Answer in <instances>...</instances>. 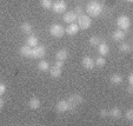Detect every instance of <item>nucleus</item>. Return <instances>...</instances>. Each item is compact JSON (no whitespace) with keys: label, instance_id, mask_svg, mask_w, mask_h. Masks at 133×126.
Wrapping results in <instances>:
<instances>
[{"label":"nucleus","instance_id":"f257e3e1","mask_svg":"<svg viewBox=\"0 0 133 126\" xmlns=\"http://www.w3.org/2000/svg\"><path fill=\"white\" fill-rule=\"evenodd\" d=\"M86 13H87L88 17H99L103 13V6L96 0L90 1L86 6Z\"/></svg>","mask_w":133,"mask_h":126},{"label":"nucleus","instance_id":"f03ea898","mask_svg":"<svg viewBox=\"0 0 133 126\" xmlns=\"http://www.w3.org/2000/svg\"><path fill=\"white\" fill-rule=\"evenodd\" d=\"M77 20H78V26L80 30H87V28H90V26L92 25V19H91V17L86 15L85 13L79 15V17L77 18Z\"/></svg>","mask_w":133,"mask_h":126},{"label":"nucleus","instance_id":"7ed1b4c3","mask_svg":"<svg viewBox=\"0 0 133 126\" xmlns=\"http://www.w3.org/2000/svg\"><path fill=\"white\" fill-rule=\"evenodd\" d=\"M67 101H68V105H70V111H72V110H74L78 105L83 104L84 98L80 94H72V96L68 97Z\"/></svg>","mask_w":133,"mask_h":126},{"label":"nucleus","instance_id":"20e7f679","mask_svg":"<svg viewBox=\"0 0 133 126\" xmlns=\"http://www.w3.org/2000/svg\"><path fill=\"white\" fill-rule=\"evenodd\" d=\"M50 34L54 38H61L65 34V28L59 24H53L50 27Z\"/></svg>","mask_w":133,"mask_h":126},{"label":"nucleus","instance_id":"39448f33","mask_svg":"<svg viewBox=\"0 0 133 126\" xmlns=\"http://www.w3.org/2000/svg\"><path fill=\"white\" fill-rule=\"evenodd\" d=\"M117 25H118L119 30L127 31L131 26V19L127 15H120V17L117 19Z\"/></svg>","mask_w":133,"mask_h":126},{"label":"nucleus","instance_id":"423d86ee","mask_svg":"<svg viewBox=\"0 0 133 126\" xmlns=\"http://www.w3.org/2000/svg\"><path fill=\"white\" fill-rule=\"evenodd\" d=\"M46 53V48L43 45H37L35 47H32V52H31V58L33 59H40L44 58Z\"/></svg>","mask_w":133,"mask_h":126},{"label":"nucleus","instance_id":"0eeeda50","mask_svg":"<svg viewBox=\"0 0 133 126\" xmlns=\"http://www.w3.org/2000/svg\"><path fill=\"white\" fill-rule=\"evenodd\" d=\"M52 10L54 13H64L67 10V4H66L65 0H57L54 4H52Z\"/></svg>","mask_w":133,"mask_h":126},{"label":"nucleus","instance_id":"6e6552de","mask_svg":"<svg viewBox=\"0 0 133 126\" xmlns=\"http://www.w3.org/2000/svg\"><path fill=\"white\" fill-rule=\"evenodd\" d=\"M77 14H75V12L74 11H68L67 13H65L64 14V21L65 23H67V24H72V23H74L75 20H77Z\"/></svg>","mask_w":133,"mask_h":126},{"label":"nucleus","instance_id":"1a4fd4ad","mask_svg":"<svg viewBox=\"0 0 133 126\" xmlns=\"http://www.w3.org/2000/svg\"><path fill=\"white\" fill-rule=\"evenodd\" d=\"M57 111L63 113V112H66V111H70V105H68V101L67 100H60L57 106H55Z\"/></svg>","mask_w":133,"mask_h":126},{"label":"nucleus","instance_id":"9d476101","mask_svg":"<svg viewBox=\"0 0 133 126\" xmlns=\"http://www.w3.org/2000/svg\"><path fill=\"white\" fill-rule=\"evenodd\" d=\"M80 31V28H79V26H78V24H74V23H72V24H70V25L67 26V28L65 30V32L67 33L68 35H75L77 33Z\"/></svg>","mask_w":133,"mask_h":126},{"label":"nucleus","instance_id":"9b49d317","mask_svg":"<svg viewBox=\"0 0 133 126\" xmlns=\"http://www.w3.org/2000/svg\"><path fill=\"white\" fill-rule=\"evenodd\" d=\"M83 66L84 68H86V70H92V68H94V66H96V64H94V60H93L91 57H85V58L83 59Z\"/></svg>","mask_w":133,"mask_h":126},{"label":"nucleus","instance_id":"f8f14e48","mask_svg":"<svg viewBox=\"0 0 133 126\" xmlns=\"http://www.w3.org/2000/svg\"><path fill=\"white\" fill-rule=\"evenodd\" d=\"M98 52H99V54L100 56H103V57H106L108 54V52H110V47H108V45L106 43H100L98 46Z\"/></svg>","mask_w":133,"mask_h":126},{"label":"nucleus","instance_id":"ddd939ff","mask_svg":"<svg viewBox=\"0 0 133 126\" xmlns=\"http://www.w3.org/2000/svg\"><path fill=\"white\" fill-rule=\"evenodd\" d=\"M125 37H126V33H125V31H123V30H117V31H114V33L112 34V38L116 41L124 40Z\"/></svg>","mask_w":133,"mask_h":126},{"label":"nucleus","instance_id":"4468645a","mask_svg":"<svg viewBox=\"0 0 133 126\" xmlns=\"http://www.w3.org/2000/svg\"><path fill=\"white\" fill-rule=\"evenodd\" d=\"M61 68L60 67H57V66H52V67H50V74L52 78H59V77L61 76Z\"/></svg>","mask_w":133,"mask_h":126},{"label":"nucleus","instance_id":"2eb2a0df","mask_svg":"<svg viewBox=\"0 0 133 126\" xmlns=\"http://www.w3.org/2000/svg\"><path fill=\"white\" fill-rule=\"evenodd\" d=\"M31 52H32V47H30L28 45H24L23 47H20V54L25 58H31Z\"/></svg>","mask_w":133,"mask_h":126},{"label":"nucleus","instance_id":"dca6fc26","mask_svg":"<svg viewBox=\"0 0 133 126\" xmlns=\"http://www.w3.org/2000/svg\"><path fill=\"white\" fill-rule=\"evenodd\" d=\"M110 81H111V84H113V85H120V84L123 83V77H121L119 73L112 74L110 78Z\"/></svg>","mask_w":133,"mask_h":126},{"label":"nucleus","instance_id":"f3484780","mask_svg":"<svg viewBox=\"0 0 133 126\" xmlns=\"http://www.w3.org/2000/svg\"><path fill=\"white\" fill-rule=\"evenodd\" d=\"M108 116H111L113 119H119L121 118V111L119 107H113L110 112H108Z\"/></svg>","mask_w":133,"mask_h":126},{"label":"nucleus","instance_id":"a211bd4d","mask_svg":"<svg viewBox=\"0 0 133 126\" xmlns=\"http://www.w3.org/2000/svg\"><path fill=\"white\" fill-rule=\"evenodd\" d=\"M38 44H39V41H38V38L35 35H30L26 40V45H28L30 47H35Z\"/></svg>","mask_w":133,"mask_h":126},{"label":"nucleus","instance_id":"6ab92c4d","mask_svg":"<svg viewBox=\"0 0 133 126\" xmlns=\"http://www.w3.org/2000/svg\"><path fill=\"white\" fill-rule=\"evenodd\" d=\"M28 106H30V109H32V110H38L40 107V100L38 98H32L28 101Z\"/></svg>","mask_w":133,"mask_h":126},{"label":"nucleus","instance_id":"aec40b11","mask_svg":"<svg viewBox=\"0 0 133 126\" xmlns=\"http://www.w3.org/2000/svg\"><path fill=\"white\" fill-rule=\"evenodd\" d=\"M57 60H63V61H65L66 59H67V57H68V52L66 50H60V51H58L57 52Z\"/></svg>","mask_w":133,"mask_h":126},{"label":"nucleus","instance_id":"412c9836","mask_svg":"<svg viewBox=\"0 0 133 126\" xmlns=\"http://www.w3.org/2000/svg\"><path fill=\"white\" fill-rule=\"evenodd\" d=\"M38 68H39V71H41V72H46V71L50 70V64L46 60H41L40 63L38 64Z\"/></svg>","mask_w":133,"mask_h":126},{"label":"nucleus","instance_id":"4be33fe9","mask_svg":"<svg viewBox=\"0 0 133 126\" xmlns=\"http://www.w3.org/2000/svg\"><path fill=\"white\" fill-rule=\"evenodd\" d=\"M20 30L23 31L25 34H31V32H32V25H31L30 23H24V24H21Z\"/></svg>","mask_w":133,"mask_h":126},{"label":"nucleus","instance_id":"5701e85b","mask_svg":"<svg viewBox=\"0 0 133 126\" xmlns=\"http://www.w3.org/2000/svg\"><path fill=\"white\" fill-rule=\"evenodd\" d=\"M88 43H90V45L91 46H98L99 44L101 43V40H100V38L99 37H97V35H93V37H91L90 38V40H88Z\"/></svg>","mask_w":133,"mask_h":126},{"label":"nucleus","instance_id":"b1692460","mask_svg":"<svg viewBox=\"0 0 133 126\" xmlns=\"http://www.w3.org/2000/svg\"><path fill=\"white\" fill-rule=\"evenodd\" d=\"M52 0H40V5L43 8H45V10H50V8H52Z\"/></svg>","mask_w":133,"mask_h":126},{"label":"nucleus","instance_id":"393cba45","mask_svg":"<svg viewBox=\"0 0 133 126\" xmlns=\"http://www.w3.org/2000/svg\"><path fill=\"white\" fill-rule=\"evenodd\" d=\"M119 50H120L121 52H124V53H128V52H131V45L130 44H127V43H124V44H121V45L119 46Z\"/></svg>","mask_w":133,"mask_h":126},{"label":"nucleus","instance_id":"a878e982","mask_svg":"<svg viewBox=\"0 0 133 126\" xmlns=\"http://www.w3.org/2000/svg\"><path fill=\"white\" fill-rule=\"evenodd\" d=\"M94 64H96L98 67H103V66H105V64H106V59L104 58V57H99V58L96 59Z\"/></svg>","mask_w":133,"mask_h":126},{"label":"nucleus","instance_id":"bb28decb","mask_svg":"<svg viewBox=\"0 0 133 126\" xmlns=\"http://www.w3.org/2000/svg\"><path fill=\"white\" fill-rule=\"evenodd\" d=\"M125 118L127 119L128 121H132L133 120V110H127V111H126Z\"/></svg>","mask_w":133,"mask_h":126},{"label":"nucleus","instance_id":"cd10ccee","mask_svg":"<svg viewBox=\"0 0 133 126\" xmlns=\"http://www.w3.org/2000/svg\"><path fill=\"white\" fill-rule=\"evenodd\" d=\"M74 12H75V14H77V17L84 14V10H83V7H81V6H77V7H75V10H74Z\"/></svg>","mask_w":133,"mask_h":126},{"label":"nucleus","instance_id":"c85d7f7f","mask_svg":"<svg viewBox=\"0 0 133 126\" xmlns=\"http://www.w3.org/2000/svg\"><path fill=\"white\" fill-rule=\"evenodd\" d=\"M5 92H6V85L3 83H0V97L3 96Z\"/></svg>","mask_w":133,"mask_h":126},{"label":"nucleus","instance_id":"c756f323","mask_svg":"<svg viewBox=\"0 0 133 126\" xmlns=\"http://www.w3.org/2000/svg\"><path fill=\"white\" fill-rule=\"evenodd\" d=\"M107 116H108V112L106 111V110H101L100 111V117L101 118H106Z\"/></svg>","mask_w":133,"mask_h":126},{"label":"nucleus","instance_id":"7c9ffc66","mask_svg":"<svg viewBox=\"0 0 133 126\" xmlns=\"http://www.w3.org/2000/svg\"><path fill=\"white\" fill-rule=\"evenodd\" d=\"M55 66H57V67L63 68V66H64V61H63V60H57V63H55Z\"/></svg>","mask_w":133,"mask_h":126},{"label":"nucleus","instance_id":"2f4dec72","mask_svg":"<svg viewBox=\"0 0 133 126\" xmlns=\"http://www.w3.org/2000/svg\"><path fill=\"white\" fill-rule=\"evenodd\" d=\"M128 84H130V85H133V73L128 74Z\"/></svg>","mask_w":133,"mask_h":126},{"label":"nucleus","instance_id":"473e14b6","mask_svg":"<svg viewBox=\"0 0 133 126\" xmlns=\"http://www.w3.org/2000/svg\"><path fill=\"white\" fill-rule=\"evenodd\" d=\"M127 93H128V94H133V85H128V87H127Z\"/></svg>","mask_w":133,"mask_h":126},{"label":"nucleus","instance_id":"72a5a7b5","mask_svg":"<svg viewBox=\"0 0 133 126\" xmlns=\"http://www.w3.org/2000/svg\"><path fill=\"white\" fill-rule=\"evenodd\" d=\"M4 100H3V98H1V97H0V111H1V110L4 109Z\"/></svg>","mask_w":133,"mask_h":126},{"label":"nucleus","instance_id":"f704fd0d","mask_svg":"<svg viewBox=\"0 0 133 126\" xmlns=\"http://www.w3.org/2000/svg\"><path fill=\"white\" fill-rule=\"evenodd\" d=\"M127 3H133V0H126Z\"/></svg>","mask_w":133,"mask_h":126}]
</instances>
